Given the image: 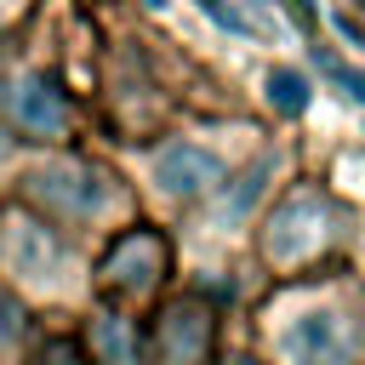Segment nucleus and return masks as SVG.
Wrapping results in <instances>:
<instances>
[{
    "label": "nucleus",
    "instance_id": "1",
    "mask_svg": "<svg viewBox=\"0 0 365 365\" xmlns=\"http://www.w3.org/2000/svg\"><path fill=\"white\" fill-rule=\"evenodd\" d=\"M331 240V200L314 188H297L274 217H268V257L274 262H302Z\"/></svg>",
    "mask_w": 365,
    "mask_h": 365
},
{
    "label": "nucleus",
    "instance_id": "2",
    "mask_svg": "<svg viewBox=\"0 0 365 365\" xmlns=\"http://www.w3.org/2000/svg\"><path fill=\"white\" fill-rule=\"evenodd\" d=\"M29 188H34V200L57 205L63 217H97V211L114 200V182H108L97 165H86V160H57V165H40V171L29 177Z\"/></svg>",
    "mask_w": 365,
    "mask_h": 365
},
{
    "label": "nucleus",
    "instance_id": "3",
    "mask_svg": "<svg viewBox=\"0 0 365 365\" xmlns=\"http://www.w3.org/2000/svg\"><path fill=\"white\" fill-rule=\"evenodd\" d=\"M279 348H285L291 365H354V331H348L342 314H331V308L297 314V325H285Z\"/></svg>",
    "mask_w": 365,
    "mask_h": 365
},
{
    "label": "nucleus",
    "instance_id": "4",
    "mask_svg": "<svg viewBox=\"0 0 365 365\" xmlns=\"http://www.w3.org/2000/svg\"><path fill=\"white\" fill-rule=\"evenodd\" d=\"M0 103H6L11 125H23L29 137H63V125H68V103L46 74H11L0 86Z\"/></svg>",
    "mask_w": 365,
    "mask_h": 365
},
{
    "label": "nucleus",
    "instance_id": "5",
    "mask_svg": "<svg viewBox=\"0 0 365 365\" xmlns=\"http://www.w3.org/2000/svg\"><path fill=\"white\" fill-rule=\"evenodd\" d=\"M165 234L154 228H125L108 251H103V279L120 285V291H148L160 274H165Z\"/></svg>",
    "mask_w": 365,
    "mask_h": 365
},
{
    "label": "nucleus",
    "instance_id": "6",
    "mask_svg": "<svg viewBox=\"0 0 365 365\" xmlns=\"http://www.w3.org/2000/svg\"><path fill=\"white\" fill-rule=\"evenodd\" d=\"M63 240L46 228V222H34V217H23V211H11L6 217V262L23 274V279H40V285H51L57 274H63Z\"/></svg>",
    "mask_w": 365,
    "mask_h": 365
},
{
    "label": "nucleus",
    "instance_id": "7",
    "mask_svg": "<svg viewBox=\"0 0 365 365\" xmlns=\"http://www.w3.org/2000/svg\"><path fill=\"white\" fill-rule=\"evenodd\" d=\"M154 182L165 194H211L222 182V160L200 143H165L154 154Z\"/></svg>",
    "mask_w": 365,
    "mask_h": 365
},
{
    "label": "nucleus",
    "instance_id": "8",
    "mask_svg": "<svg viewBox=\"0 0 365 365\" xmlns=\"http://www.w3.org/2000/svg\"><path fill=\"white\" fill-rule=\"evenodd\" d=\"M160 348H165L171 365H200L205 348H211V308L200 297H177L160 314Z\"/></svg>",
    "mask_w": 365,
    "mask_h": 365
},
{
    "label": "nucleus",
    "instance_id": "9",
    "mask_svg": "<svg viewBox=\"0 0 365 365\" xmlns=\"http://www.w3.org/2000/svg\"><path fill=\"white\" fill-rule=\"evenodd\" d=\"M91 336H97L103 365H137V342H131V325H125L120 314H103V319L91 325Z\"/></svg>",
    "mask_w": 365,
    "mask_h": 365
},
{
    "label": "nucleus",
    "instance_id": "10",
    "mask_svg": "<svg viewBox=\"0 0 365 365\" xmlns=\"http://www.w3.org/2000/svg\"><path fill=\"white\" fill-rule=\"evenodd\" d=\"M308 103H314V91L297 68H268V108L274 114H302Z\"/></svg>",
    "mask_w": 365,
    "mask_h": 365
},
{
    "label": "nucleus",
    "instance_id": "11",
    "mask_svg": "<svg viewBox=\"0 0 365 365\" xmlns=\"http://www.w3.org/2000/svg\"><path fill=\"white\" fill-rule=\"evenodd\" d=\"M268 171H274V160H257V171H245L234 188H228V200H222V222H240L245 211H251V200L262 194V182H268Z\"/></svg>",
    "mask_w": 365,
    "mask_h": 365
},
{
    "label": "nucleus",
    "instance_id": "12",
    "mask_svg": "<svg viewBox=\"0 0 365 365\" xmlns=\"http://www.w3.org/2000/svg\"><path fill=\"white\" fill-rule=\"evenodd\" d=\"M319 68H331V80H336V91H342L348 103H365V68H348V63H336L331 51H319Z\"/></svg>",
    "mask_w": 365,
    "mask_h": 365
},
{
    "label": "nucleus",
    "instance_id": "13",
    "mask_svg": "<svg viewBox=\"0 0 365 365\" xmlns=\"http://www.w3.org/2000/svg\"><path fill=\"white\" fill-rule=\"evenodd\" d=\"M200 11H205L211 23H222L228 34H251V23H245V17H240V11L228 6V0H200Z\"/></svg>",
    "mask_w": 365,
    "mask_h": 365
},
{
    "label": "nucleus",
    "instance_id": "14",
    "mask_svg": "<svg viewBox=\"0 0 365 365\" xmlns=\"http://www.w3.org/2000/svg\"><path fill=\"white\" fill-rule=\"evenodd\" d=\"M34 365H80V354H74V342H46Z\"/></svg>",
    "mask_w": 365,
    "mask_h": 365
},
{
    "label": "nucleus",
    "instance_id": "15",
    "mask_svg": "<svg viewBox=\"0 0 365 365\" xmlns=\"http://www.w3.org/2000/svg\"><path fill=\"white\" fill-rule=\"evenodd\" d=\"M17 331H23V308H17L11 297H0V342H11Z\"/></svg>",
    "mask_w": 365,
    "mask_h": 365
},
{
    "label": "nucleus",
    "instance_id": "16",
    "mask_svg": "<svg viewBox=\"0 0 365 365\" xmlns=\"http://www.w3.org/2000/svg\"><path fill=\"white\" fill-rule=\"evenodd\" d=\"M336 29H342V34H348V40H354V46H365V29H359V23H354V17H342V11H336Z\"/></svg>",
    "mask_w": 365,
    "mask_h": 365
},
{
    "label": "nucleus",
    "instance_id": "17",
    "mask_svg": "<svg viewBox=\"0 0 365 365\" xmlns=\"http://www.w3.org/2000/svg\"><path fill=\"white\" fill-rule=\"evenodd\" d=\"M285 11H291L297 23H314V6H308V0H285Z\"/></svg>",
    "mask_w": 365,
    "mask_h": 365
},
{
    "label": "nucleus",
    "instance_id": "18",
    "mask_svg": "<svg viewBox=\"0 0 365 365\" xmlns=\"http://www.w3.org/2000/svg\"><path fill=\"white\" fill-rule=\"evenodd\" d=\"M6 143H11V137H6V125H0V154H6Z\"/></svg>",
    "mask_w": 365,
    "mask_h": 365
}]
</instances>
